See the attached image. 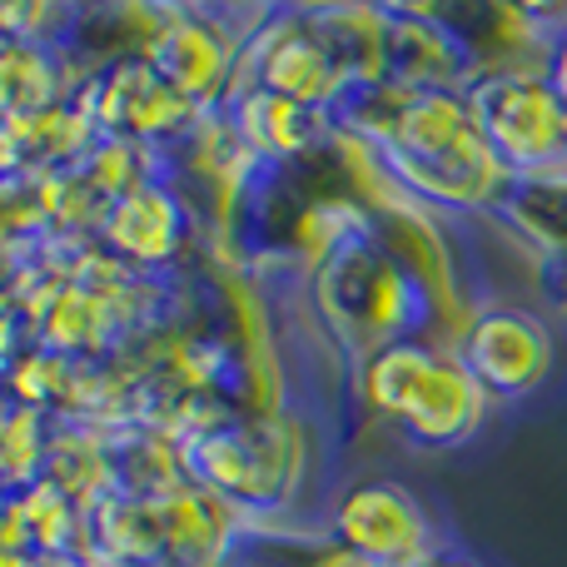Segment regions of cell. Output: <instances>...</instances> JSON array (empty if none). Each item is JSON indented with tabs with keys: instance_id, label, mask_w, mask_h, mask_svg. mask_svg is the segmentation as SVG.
Returning a JSON list of instances; mask_svg holds the SVG:
<instances>
[{
	"instance_id": "9",
	"label": "cell",
	"mask_w": 567,
	"mask_h": 567,
	"mask_svg": "<svg viewBox=\"0 0 567 567\" xmlns=\"http://www.w3.org/2000/svg\"><path fill=\"white\" fill-rule=\"evenodd\" d=\"M80 105L90 110L100 140H125V145L169 150L205 120V110L189 105L155 65L150 55L120 60L80 85Z\"/></svg>"
},
{
	"instance_id": "8",
	"label": "cell",
	"mask_w": 567,
	"mask_h": 567,
	"mask_svg": "<svg viewBox=\"0 0 567 567\" xmlns=\"http://www.w3.org/2000/svg\"><path fill=\"white\" fill-rule=\"evenodd\" d=\"M245 90H269V95H284V100H293V105H309V110L329 115L333 100L349 85H343L339 65H333L329 50H323L319 30L309 25V10L279 6V10H265V20L249 30L245 50H239V70H235L229 100L245 95Z\"/></svg>"
},
{
	"instance_id": "11",
	"label": "cell",
	"mask_w": 567,
	"mask_h": 567,
	"mask_svg": "<svg viewBox=\"0 0 567 567\" xmlns=\"http://www.w3.org/2000/svg\"><path fill=\"white\" fill-rule=\"evenodd\" d=\"M100 249L140 279H175L185 259L199 255V219L169 179L115 199L100 225Z\"/></svg>"
},
{
	"instance_id": "18",
	"label": "cell",
	"mask_w": 567,
	"mask_h": 567,
	"mask_svg": "<svg viewBox=\"0 0 567 567\" xmlns=\"http://www.w3.org/2000/svg\"><path fill=\"white\" fill-rule=\"evenodd\" d=\"M533 284H538V299L548 309L567 313V249H553V255H538V269H533Z\"/></svg>"
},
{
	"instance_id": "17",
	"label": "cell",
	"mask_w": 567,
	"mask_h": 567,
	"mask_svg": "<svg viewBox=\"0 0 567 567\" xmlns=\"http://www.w3.org/2000/svg\"><path fill=\"white\" fill-rule=\"evenodd\" d=\"M50 458H55V419L30 403H6V439H0V468H6V493H25L45 483Z\"/></svg>"
},
{
	"instance_id": "10",
	"label": "cell",
	"mask_w": 567,
	"mask_h": 567,
	"mask_svg": "<svg viewBox=\"0 0 567 567\" xmlns=\"http://www.w3.org/2000/svg\"><path fill=\"white\" fill-rule=\"evenodd\" d=\"M453 353L493 403L533 399L548 383L553 359H558L553 329L533 309H518V303H483Z\"/></svg>"
},
{
	"instance_id": "2",
	"label": "cell",
	"mask_w": 567,
	"mask_h": 567,
	"mask_svg": "<svg viewBox=\"0 0 567 567\" xmlns=\"http://www.w3.org/2000/svg\"><path fill=\"white\" fill-rule=\"evenodd\" d=\"M309 293L319 329L353 369L389 343H443V313L433 289L373 225L313 269Z\"/></svg>"
},
{
	"instance_id": "20",
	"label": "cell",
	"mask_w": 567,
	"mask_h": 567,
	"mask_svg": "<svg viewBox=\"0 0 567 567\" xmlns=\"http://www.w3.org/2000/svg\"><path fill=\"white\" fill-rule=\"evenodd\" d=\"M419 567H483V563L468 558V553H458V548H439L433 558H423Z\"/></svg>"
},
{
	"instance_id": "14",
	"label": "cell",
	"mask_w": 567,
	"mask_h": 567,
	"mask_svg": "<svg viewBox=\"0 0 567 567\" xmlns=\"http://www.w3.org/2000/svg\"><path fill=\"white\" fill-rule=\"evenodd\" d=\"M80 95L70 55L45 40H0V115L25 120Z\"/></svg>"
},
{
	"instance_id": "3",
	"label": "cell",
	"mask_w": 567,
	"mask_h": 567,
	"mask_svg": "<svg viewBox=\"0 0 567 567\" xmlns=\"http://www.w3.org/2000/svg\"><path fill=\"white\" fill-rule=\"evenodd\" d=\"M353 393L413 449H463L468 439H478L493 403L458 353L429 339L389 343L363 359L353 369Z\"/></svg>"
},
{
	"instance_id": "19",
	"label": "cell",
	"mask_w": 567,
	"mask_h": 567,
	"mask_svg": "<svg viewBox=\"0 0 567 567\" xmlns=\"http://www.w3.org/2000/svg\"><path fill=\"white\" fill-rule=\"evenodd\" d=\"M548 75H553V85L567 95V30L558 35V45H553V60H548Z\"/></svg>"
},
{
	"instance_id": "12",
	"label": "cell",
	"mask_w": 567,
	"mask_h": 567,
	"mask_svg": "<svg viewBox=\"0 0 567 567\" xmlns=\"http://www.w3.org/2000/svg\"><path fill=\"white\" fill-rule=\"evenodd\" d=\"M389 16V50H383V85L403 90H473V65L453 30L433 6H383Z\"/></svg>"
},
{
	"instance_id": "15",
	"label": "cell",
	"mask_w": 567,
	"mask_h": 567,
	"mask_svg": "<svg viewBox=\"0 0 567 567\" xmlns=\"http://www.w3.org/2000/svg\"><path fill=\"white\" fill-rule=\"evenodd\" d=\"M319 30L343 85H383V50H389V16L383 6H303Z\"/></svg>"
},
{
	"instance_id": "5",
	"label": "cell",
	"mask_w": 567,
	"mask_h": 567,
	"mask_svg": "<svg viewBox=\"0 0 567 567\" xmlns=\"http://www.w3.org/2000/svg\"><path fill=\"white\" fill-rule=\"evenodd\" d=\"M468 110L508 179H567V95L548 70L478 80Z\"/></svg>"
},
{
	"instance_id": "6",
	"label": "cell",
	"mask_w": 567,
	"mask_h": 567,
	"mask_svg": "<svg viewBox=\"0 0 567 567\" xmlns=\"http://www.w3.org/2000/svg\"><path fill=\"white\" fill-rule=\"evenodd\" d=\"M323 533L353 567H419L443 548L433 513L393 478H353Z\"/></svg>"
},
{
	"instance_id": "7",
	"label": "cell",
	"mask_w": 567,
	"mask_h": 567,
	"mask_svg": "<svg viewBox=\"0 0 567 567\" xmlns=\"http://www.w3.org/2000/svg\"><path fill=\"white\" fill-rule=\"evenodd\" d=\"M265 20V10H219V6H169L159 40L150 45V65L209 115L229 100L249 30Z\"/></svg>"
},
{
	"instance_id": "13",
	"label": "cell",
	"mask_w": 567,
	"mask_h": 567,
	"mask_svg": "<svg viewBox=\"0 0 567 567\" xmlns=\"http://www.w3.org/2000/svg\"><path fill=\"white\" fill-rule=\"evenodd\" d=\"M219 110L235 120L239 140L259 165H293V159H309L333 145V125L323 110L293 105V100L269 95V90H245Z\"/></svg>"
},
{
	"instance_id": "4",
	"label": "cell",
	"mask_w": 567,
	"mask_h": 567,
	"mask_svg": "<svg viewBox=\"0 0 567 567\" xmlns=\"http://www.w3.org/2000/svg\"><path fill=\"white\" fill-rule=\"evenodd\" d=\"M179 463L195 488L235 508L245 523L284 518L309 473V429L279 419H225L179 439Z\"/></svg>"
},
{
	"instance_id": "16",
	"label": "cell",
	"mask_w": 567,
	"mask_h": 567,
	"mask_svg": "<svg viewBox=\"0 0 567 567\" xmlns=\"http://www.w3.org/2000/svg\"><path fill=\"white\" fill-rule=\"evenodd\" d=\"M493 219L508 235L528 239L538 255L567 249V179H513Z\"/></svg>"
},
{
	"instance_id": "1",
	"label": "cell",
	"mask_w": 567,
	"mask_h": 567,
	"mask_svg": "<svg viewBox=\"0 0 567 567\" xmlns=\"http://www.w3.org/2000/svg\"><path fill=\"white\" fill-rule=\"evenodd\" d=\"M329 125L369 145L403 195L433 215H493L513 185L473 125L468 90L349 85L333 100Z\"/></svg>"
}]
</instances>
